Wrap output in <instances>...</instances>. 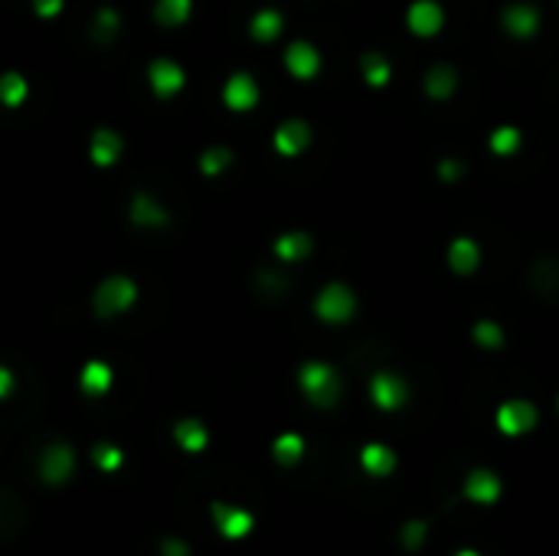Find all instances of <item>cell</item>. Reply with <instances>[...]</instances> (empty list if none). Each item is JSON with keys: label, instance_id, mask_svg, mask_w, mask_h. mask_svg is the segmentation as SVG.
I'll return each mask as SVG.
<instances>
[{"label": "cell", "instance_id": "cell-37", "mask_svg": "<svg viewBox=\"0 0 559 556\" xmlns=\"http://www.w3.org/2000/svg\"><path fill=\"white\" fill-rule=\"evenodd\" d=\"M10 390H14V373L7 367H0V400L10 396Z\"/></svg>", "mask_w": 559, "mask_h": 556}, {"label": "cell", "instance_id": "cell-2", "mask_svg": "<svg viewBox=\"0 0 559 556\" xmlns=\"http://www.w3.org/2000/svg\"><path fill=\"white\" fill-rule=\"evenodd\" d=\"M314 311H318L321 321L327 325H344L350 321L353 311H357V298H353V291L340 282H331L321 288L318 301H314Z\"/></svg>", "mask_w": 559, "mask_h": 556}, {"label": "cell", "instance_id": "cell-16", "mask_svg": "<svg viewBox=\"0 0 559 556\" xmlns=\"http://www.w3.org/2000/svg\"><path fill=\"white\" fill-rule=\"evenodd\" d=\"M478 262H481V249H478L474 240H468V236H458L448 246V266L455 269L458 275H471L478 269Z\"/></svg>", "mask_w": 559, "mask_h": 556}, {"label": "cell", "instance_id": "cell-11", "mask_svg": "<svg viewBox=\"0 0 559 556\" xmlns=\"http://www.w3.org/2000/svg\"><path fill=\"white\" fill-rule=\"evenodd\" d=\"M284 66H288V72L294 79H314L321 69V52L311 43H304V40H298V43H292L288 52H284Z\"/></svg>", "mask_w": 559, "mask_h": 556}, {"label": "cell", "instance_id": "cell-9", "mask_svg": "<svg viewBox=\"0 0 559 556\" xmlns=\"http://www.w3.org/2000/svg\"><path fill=\"white\" fill-rule=\"evenodd\" d=\"M405 24L415 36H435L445 24V10L435 0H415L409 14H405Z\"/></svg>", "mask_w": 559, "mask_h": 556}, {"label": "cell", "instance_id": "cell-30", "mask_svg": "<svg viewBox=\"0 0 559 556\" xmlns=\"http://www.w3.org/2000/svg\"><path fill=\"white\" fill-rule=\"evenodd\" d=\"M92 458H95V465H98L102 471H118L121 462H125L121 448H118V445H112V442L95 445V448H92Z\"/></svg>", "mask_w": 559, "mask_h": 556}, {"label": "cell", "instance_id": "cell-3", "mask_svg": "<svg viewBox=\"0 0 559 556\" xmlns=\"http://www.w3.org/2000/svg\"><path fill=\"white\" fill-rule=\"evenodd\" d=\"M135 298H138V288H135V282H131V278H121V275H115V278L102 282V288L95 291V311H98L102 317H112V315H118V311L128 308Z\"/></svg>", "mask_w": 559, "mask_h": 556}, {"label": "cell", "instance_id": "cell-20", "mask_svg": "<svg viewBox=\"0 0 559 556\" xmlns=\"http://www.w3.org/2000/svg\"><path fill=\"white\" fill-rule=\"evenodd\" d=\"M311 236L308 232H284L275 240V256L282 262H302L304 256H311Z\"/></svg>", "mask_w": 559, "mask_h": 556}, {"label": "cell", "instance_id": "cell-21", "mask_svg": "<svg viewBox=\"0 0 559 556\" xmlns=\"http://www.w3.org/2000/svg\"><path fill=\"white\" fill-rule=\"evenodd\" d=\"M360 72H363V79H367V86H373V89H383L389 82V76H393L389 60L383 52H363Z\"/></svg>", "mask_w": 559, "mask_h": 556}, {"label": "cell", "instance_id": "cell-23", "mask_svg": "<svg viewBox=\"0 0 559 556\" xmlns=\"http://www.w3.org/2000/svg\"><path fill=\"white\" fill-rule=\"evenodd\" d=\"M272 455H275L278 465L292 468V465H298L304 458V438L294 436V432H284V436H278L275 445H272Z\"/></svg>", "mask_w": 559, "mask_h": 556}, {"label": "cell", "instance_id": "cell-17", "mask_svg": "<svg viewBox=\"0 0 559 556\" xmlns=\"http://www.w3.org/2000/svg\"><path fill=\"white\" fill-rule=\"evenodd\" d=\"M79 386L89 396H102L112 386V367L102 363V360H89L86 367H82V373H79Z\"/></svg>", "mask_w": 559, "mask_h": 556}, {"label": "cell", "instance_id": "cell-33", "mask_svg": "<svg viewBox=\"0 0 559 556\" xmlns=\"http://www.w3.org/2000/svg\"><path fill=\"white\" fill-rule=\"evenodd\" d=\"M115 30H118V14L105 7L102 14L95 17V36H98V40H108V36H112Z\"/></svg>", "mask_w": 559, "mask_h": 556}, {"label": "cell", "instance_id": "cell-22", "mask_svg": "<svg viewBox=\"0 0 559 556\" xmlns=\"http://www.w3.org/2000/svg\"><path fill=\"white\" fill-rule=\"evenodd\" d=\"M121 155V137L115 135V131H95L92 137V161L98 164V167H108V164H115Z\"/></svg>", "mask_w": 559, "mask_h": 556}, {"label": "cell", "instance_id": "cell-14", "mask_svg": "<svg viewBox=\"0 0 559 556\" xmlns=\"http://www.w3.org/2000/svg\"><path fill=\"white\" fill-rule=\"evenodd\" d=\"M465 497L478 504H490L500 497V478L490 468H474L465 478Z\"/></svg>", "mask_w": 559, "mask_h": 556}, {"label": "cell", "instance_id": "cell-32", "mask_svg": "<svg viewBox=\"0 0 559 556\" xmlns=\"http://www.w3.org/2000/svg\"><path fill=\"white\" fill-rule=\"evenodd\" d=\"M229 161H233L229 147H210L207 155H203V161H200V167H203V174H219L229 167Z\"/></svg>", "mask_w": 559, "mask_h": 556}, {"label": "cell", "instance_id": "cell-18", "mask_svg": "<svg viewBox=\"0 0 559 556\" xmlns=\"http://www.w3.org/2000/svg\"><path fill=\"white\" fill-rule=\"evenodd\" d=\"M173 438H177L183 452H203L210 442V432L200 419H181L177 429H173Z\"/></svg>", "mask_w": 559, "mask_h": 556}, {"label": "cell", "instance_id": "cell-26", "mask_svg": "<svg viewBox=\"0 0 559 556\" xmlns=\"http://www.w3.org/2000/svg\"><path fill=\"white\" fill-rule=\"evenodd\" d=\"M154 17H157V24H163V26H181V24H187V17H190V0H161L154 7Z\"/></svg>", "mask_w": 559, "mask_h": 556}, {"label": "cell", "instance_id": "cell-28", "mask_svg": "<svg viewBox=\"0 0 559 556\" xmlns=\"http://www.w3.org/2000/svg\"><path fill=\"white\" fill-rule=\"evenodd\" d=\"M471 334H474V341L481 344V347H488V351L504 347V331H500L498 321H478Z\"/></svg>", "mask_w": 559, "mask_h": 556}, {"label": "cell", "instance_id": "cell-8", "mask_svg": "<svg viewBox=\"0 0 559 556\" xmlns=\"http://www.w3.org/2000/svg\"><path fill=\"white\" fill-rule=\"evenodd\" d=\"M500 24H504V30H508L510 36H517V40H530V36H536V30H540V10H536L534 4H510V7L500 14Z\"/></svg>", "mask_w": 559, "mask_h": 556}, {"label": "cell", "instance_id": "cell-6", "mask_svg": "<svg viewBox=\"0 0 559 556\" xmlns=\"http://www.w3.org/2000/svg\"><path fill=\"white\" fill-rule=\"evenodd\" d=\"M210 511H213L216 531L223 533L226 540H242L252 527H256V517H252L246 507H233V504H223V501H213Z\"/></svg>", "mask_w": 559, "mask_h": 556}, {"label": "cell", "instance_id": "cell-29", "mask_svg": "<svg viewBox=\"0 0 559 556\" xmlns=\"http://www.w3.org/2000/svg\"><path fill=\"white\" fill-rule=\"evenodd\" d=\"M520 147V131L517 128H498L490 135V151L500 157H510Z\"/></svg>", "mask_w": 559, "mask_h": 556}, {"label": "cell", "instance_id": "cell-19", "mask_svg": "<svg viewBox=\"0 0 559 556\" xmlns=\"http://www.w3.org/2000/svg\"><path fill=\"white\" fill-rule=\"evenodd\" d=\"M458 89V72L452 66H432L429 72H425V92L432 95V99H448V95H455Z\"/></svg>", "mask_w": 559, "mask_h": 556}, {"label": "cell", "instance_id": "cell-24", "mask_svg": "<svg viewBox=\"0 0 559 556\" xmlns=\"http://www.w3.org/2000/svg\"><path fill=\"white\" fill-rule=\"evenodd\" d=\"M282 14L278 10H258L256 17H252V36L256 40H262V43H268V40H275L278 33H282Z\"/></svg>", "mask_w": 559, "mask_h": 556}, {"label": "cell", "instance_id": "cell-5", "mask_svg": "<svg viewBox=\"0 0 559 556\" xmlns=\"http://www.w3.org/2000/svg\"><path fill=\"white\" fill-rule=\"evenodd\" d=\"M536 406L526 400H510L498 410V429L504 436H526L536 426Z\"/></svg>", "mask_w": 559, "mask_h": 556}, {"label": "cell", "instance_id": "cell-15", "mask_svg": "<svg viewBox=\"0 0 559 556\" xmlns=\"http://www.w3.org/2000/svg\"><path fill=\"white\" fill-rule=\"evenodd\" d=\"M360 462H363V471H367V475H373V478H387V475L396 471L399 458H396V452H393L389 445L373 442L360 452Z\"/></svg>", "mask_w": 559, "mask_h": 556}, {"label": "cell", "instance_id": "cell-39", "mask_svg": "<svg viewBox=\"0 0 559 556\" xmlns=\"http://www.w3.org/2000/svg\"><path fill=\"white\" fill-rule=\"evenodd\" d=\"M556 402H559V400H556Z\"/></svg>", "mask_w": 559, "mask_h": 556}, {"label": "cell", "instance_id": "cell-36", "mask_svg": "<svg viewBox=\"0 0 559 556\" xmlns=\"http://www.w3.org/2000/svg\"><path fill=\"white\" fill-rule=\"evenodd\" d=\"M33 7L40 17H56L62 10V0H33Z\"/></svg>", "mask_w": 559, "mask_h": 556}, {"label": "cell", "instance_id": "cell-13", "mask_svg": "<svg viewBox=\"0 0 559 556\" xmlns=\"http://www.w3.org/2000/svg\"><path fill=\"white\" fill-rule=\"evenodd\" d=\"M147 76H151V89H154L161 99H171L173 92H181L183 89V69L177 66V62H171V60L151 62Z\"/></svg>", "mask_w": 559, "mask_h": 556}, {"label": "cell", "instance_id": "cell-12", "mask_svg": "<svg viewBox=\"0 0 559 556\" xmlns=\"http://www.w3.org/2000/svg\"><path fill=\"white\" fill-rule=\"evenodd\" d=\"M223 102L233 111H249L258 102V86L249 72H236L223 89Z\"/></svg>", "mask_w": 559, "mask_h": 556}, {"label": "cell", "instance_id": "cell-7", "mask_svg": "<svg viewBox=\"0 0 559 556\" xmlns=\"http://www.w3.org/2000/svg\"><path fill=\"white\" fill-rule=\"evenodd\" d=\"M72 471H76V455H72L70 445L56 442L40 455V475L50 485H66L72 478Z\"/></svg>", "mask_w": 559, "mask_h": 556}, {"label": "cell", "instance_id": "cell-1", "mask_svg": "<svg viewBox=\"0 0 559 556\" xmlns=\"http://www.w3.org/2000/svg\"><path fill=\"white\" fill-rule=\"evenodd\" d=\"M298 383H302L304 396H308L318 410H331L337 400H340V377H337V370L331 363H321V360H308L302 370H298Z\"/></svg>", "mask_w": 559, "mask_h": 556}, {"label": "cell", "instance_id": "cell-35", "mask_svg": "<svg viewBox=\"0 0 559 556\" xmlns=\"http://www.w3.org/2000/svg\"><path fill=\"white\" fill-rule=\"evenodd\" d=\"M439 177L442 180H458L461 177V164H458L455 157H445V161L439 164Z\"/></svg>", "mask_w": 559, "mask_h": 556}, {"label": "cell", "instance_id": "cell-25", "mask_svg": "<svg viewBox=\"0 0 559 556\" xmlns=\"http://www.w3.org/2000/svg\"><path fill=\"white\" fill-rule=\"evenodd\" d=\"M131 220L141 222V226H161V222H167V213H163V206L154 203L151 197H135V203H131Z\"/></svg>", "mask_w": 559, "mask_h": 556}, {"label": "cell", "instance_id": "cell-34", "mask_svg": "<svg viewBox=\"0 0 559 556\" xmlns=\"http://www.w3.org/2000/svg\"><path fill=\"white\" fill-rule=\"evenodd\" d=\"M161 556H190V547L181 537H167L161 543Z\"/></svg>", "mask_w": 559, "mask_h": 556}, {"label": "cell", "instance_id": "cell-31", "mask_svg": "<svg viewBox=\"0 0 559 556\" xmlns=\"http://www.w3.org/2000/svg\"><path fill=\"white\" fill-rule=\"evenodd\" d=\"M399 537H403V547L405 550H419L422 543L429 540V523L419 521V517H415V521H405L403 523V533H399Z\"/></svg>", "mask_w": 559, "mask_h": 556}, {"label": "cell", "instance_id": "cell-38", "mask_svg": "<svg viewBox=\"0 0 559 556\" xmlns=\"http://www.w3.org/2000/svg\"><path fill=\"white\" fill-rule=\"evenodd\" d=\"M455 556H481V553H474V550H461V553H455Z\"/></svg>", "mask_w": 559, "mask_h": 556}, {"label": "cell", "instance_id": "cell-27", "mask_svg": "<svg viewBox=\"0 0 559 556\" xmlns=\"http://www.w3.org/2000/svg\"><path fill=\"white\" fill-rule=\"evenodd\" d=\"M23 99H26V79L23 76H17V72L0 76V102L7 105V108H17Z\"/></svg>", "mask_w": 559, "mask_h": 556}, {"label": "cell", "instance_id": "cell-4", "mask_svg": "<svg viewBox=\"0 0 559 556\" xmlns=\"http://www.w3.org/2000/svg\"><path fill=\"white\" fill-rule=\"evenodd\" d=\"M370 396L383 412H396L405 400H409V383L393 370H379L370 380Z\"/></svg>", "mask_w": 559, "mask_h": 556}, {"label": "cell", "instance_id": "cell-10", "mask_svg": "<svg viewBox=\"0 0 559 556\" xmlns=\"http://www.w3.org/2000/svg\"><path fill=\"white\" fill-rule=\"evenodd\" d=\"M308 145H311V125H308V121L288 118L284 125H278V131H275L278 155L294 157V155H302V151H304Z\"/></svg>", "mask_w": 559, "mask_h": 556}]
</instances>
